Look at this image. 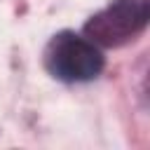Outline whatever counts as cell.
Returning a JSON list of instances; mask_svg holds the SVG:
<instances>
[{
	"mask_svg": "<svg viewBox=\"0 0 150 150\" xmlns=\"http://www.w3.org/2000/svg\"><path fill=\"white\" fill-rule=\"evenodd\" d=\"M45 68L63 82H89L103 70V54L84 35L61 30L47 42Z\"/></svg>",
	"mask_w": 150,
	"mask_h": 150,
	"instance_id": "obj_1",
	"label": "cell"
},
{
	"mask_svg": "<svg viewBox=\"0 0 150 150\" xmlns=\"http://www.w3.org/2000/svg\"><path fill=\"white\" fill-rule=\"evenodd\" d=\"M150 21V0H112L84 23V38L96 47H122L136 40Z\"/></svg>",
	"mask_w": 150,
	"mask_h": 150,
	"instance_id": "obj_2",
	"label": "cell"
}]
</instances>
